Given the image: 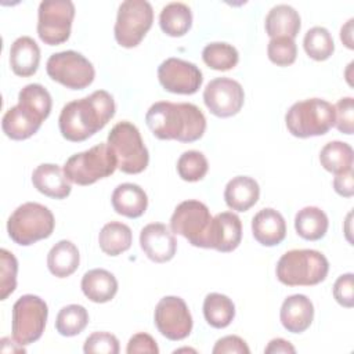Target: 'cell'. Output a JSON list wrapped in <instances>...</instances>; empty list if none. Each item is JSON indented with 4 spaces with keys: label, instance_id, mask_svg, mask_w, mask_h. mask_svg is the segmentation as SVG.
Segmentation results:
<instances>
[{
    "label": "cell",
    "instance_id": "cell-1",
    "mask_svg": "<svg viewBox=\"0 0 354 354\" xmlns=\"http://www.w3.org/2000/svg\"><path fill=\"white\" fill-rule=\"evenodd\" d=\"M115 111L113 97L105 90H97L64 105L58 118L59 131L68 141H84L104 129L113 118Z\"/></svg>",
    "mask_w": 354,
    "mask_h": 354
},
{
    "label": "cell",
    "instance_id": "cell-2",
    "mask_svg": "<svg viewBox=\"0 0 354 354\" xmlns=\"http://www.w3.org/2000/svg\"><path fill=\"white\" fill-rule=\"evenodd\" d=\"M145 122L159 140L194 142L206 130V118L202 111L189 102L158 101L149 106Z\"/></svg>",
    "mask_w": 354,
    "mask_h": 354
},
{
    "label": "cell",
    "instance_id": "cell-3",
    "mask_svg": "<svg viewBox=\"0 0 354 354\" xmlns=\"http://www.w3.org/2000/svg\"><path fill=\"white\" fill-rule=\"evenodd\" d=\"M329 271L328 259L314 249H293L281 256L275 274L286 286H313L322 282Z\"/></svg>",
    "mask_w": 354,
    "mask_h": 354
},
{
    "label": "cell",
    "instance_id": "cell-4",
    "mask_svg": "<svg viewBox=\"0 0 354 354\" xmlns=\"http://www.w3.org/2000/svg\"><path fill=\"white\" fill-rule=\"evenodd\" d=\"M285 123L299 138L324 136L335 126V106L322 98L303 100L288 109Z\"/></svg>",
    "mask_w": 354,
    "mask_h": 354
},
{
    "label": "cell",
    "instance_id": "cell-5",
    "mask_svg": "<svg viewBox=\"0 0 354 354\" xmlns=\"http://www.w3.org/2000/svg\"><path fill=\"white\" fill-rule=\"evenodd\" d=\"M55 220L48 207L37 202L18 206L7 221L8 236L21 246H29L48 238L54 231Z\"/></svg>",
    "mask_w": 354,
    "mask_h": 354
},
{
    "label": "cell",
    "instance_id": "cell-6",
    "mask_svg": "<svg viewBox=\"0 0 354 354\" xmlns=\"http://www.w3.org/2000/svg\"><path fill=\"white\" fill-rule=\"evenodd\" d=\"M106 144L113 152L120 171L138 174L147 169L149 153L138 129L133 123L127 120L116 123L108 134Z\"/></svg>",
    "mask_w": 354,
    "mask_h": 354
},
{
    "label": "cell",
    "instance_id": "cell-7",
    "mask_svg": "<svg viewBox=\"0 0 354 354\" xmlns=\"http://www.w3.org/2000/svg\"><path fill=\"white\" fill-rule=\"evenodd\" d=\"M118 169V162L106 142L72 155L64 165V173L71 183L90 185L109 177Z\"/></svg>",
    "mask_w": 354,
    "mask_h": 354
},
{
    "label": "cell",
    "instance_id": "cell-8",
    "mask_svg": "<svg viewBox=\"0 0 354 354\" xmlns=\"http://www.w3.org/2000/svg\"><path fill=\"white\" fill-rule=\"evenodd\" d=\"M48 308L43 299L36 295H24L12 306L11 332L22 346L39 340L44 332Z\"/></svg>",
    "mask_w": 354,
    "mask_h": 354
},
{
    "label": "cell",
    "instance_id": "cell-9",
    "mask_svg": "<svg viewBox=\"0 0 354 354\" xmlns=\"http://www.w3.org/2000/svg\"><path fill=\"white\" fill-rule=\"evenodd\" d=\"M153 22L152 6L145 0H126L119 6L113 28L119 46L131 48L141 43Z\"/></svg>",
    "mask_w": 354,
    "mask_h": 354
},
{
    "label": "cell",
    "instance_id": "cell-10",
    "mask_svg": "<svg viewBox=\"0 0 354 354\" xmlns=\"http://www.w3.org/2000/svg\"><path fill=\"white\" fill-rule=\"evenodd\" d=\"M47 75L57 83L71 90H83L94 80L93 64L73 50L51 54L46 64Z\"/></svg>",
    "mask_w": 354,
    "mask_h": 354
},
{
    "label": "cell",
    "instance_id": "cell-11",
    "mask_svg": "<svg viewBox=\"0 0 354 354\" xmlns=\"http://www.w3.org/2000/svg\"><path fill=\"white\" fill-rule=\"evenodd\" d=\"M37 15V35L44 44L57 46L69 39L75 17V4L71 0H44Z\"/></svg>",
    "mask_w": 354,
    "mask_h": 354
},
{
    "label": "cell",
    "instance_id": "cell-12",
    "mask_svg": "<svg viewBox=\"0 0 354 354\" xmlns=\"http://www.w3.org/2000/svg\"><path fill=\"white\" fill-rule=\"evenodd\" d=\"M212 221L209 207L196 199H188L177 205L171 217L173 234L184 236L192 246L206 249V236Z\"/></svg>",
    "mask_w": 354,
    "mask_h": 354
},
{
    "label": "cell",
    "instance_id": "cell-13",
    "mask_svg": "<svg viewBox=\"0 0 354 354\" xmlns=\"http://www.w3.org/2000/svg\"><path fill=\"white\" fill-rule=\"evenodd\" d=\"M158 330L169 340H183L192 330V317L187 303L178 296H166L159 300L153 314Z\"/></svg>",
    "mask_w": 354,
    "mask_h": 354
},
{
    "label": "cell",
    "instance_id": "cell-14",
    "mask_svg": "<svg viewBox=\"0 0 354 354\" xmlns=\"http://www.w3.org/2000/svg\"><path fill=\"white\" fill-rule=\"evenodd\" d=\"M245 101V93L239 82L230 77H216L210 80L203 90V102L206 108L218 118L236 115Z\"/></svg>",
    "mask_w": 354,
    "mask_h": 354
},
{
    "label": "cell",
    "instance_id": "cell-15",
    "mask_svg": "<svg viewBox=\"0 0 354 354\" xmlns=\"http://www.w3.org/2000/svg\"><path fill=\"white\" fill-rule=\"evenodd\" d=\"M158 79L166 91L188 95L195 94L203 82L202 72L195 64L173 57L159 65Z\"/></svg>",
    "mask_w": 354,
    "mask_h": 354
},
{
    "label": "cell",
    "instance_id": "cell-16",
    "mask_svg": "<svg viewBox=\"0 0 354 354\" xmlns=\"http://www.w3.org/2000/svg\"><path fill=\"white\" fill-rule=\"evenodd\" d=\"M242 241V223L241 218L232 212H221L212 217L207 236L206 249H214L221 253L235 250Z\"/></svg>",
    "mask_w": 354,
    "mask_h": 354
},
{
    "label": "cell",
    "instance_id": "cell-17",
    "mask_svg": "<svg viewBox=\"0 0 354 354\" xmlns=\"http://www.w3.org/2000/svg\"><path fill=\"white\" fill-rule=\"evenodd\" d=\"M140 246L155 263L170 261L177 250L174 234L162 223L147 224L140 232Z\"/></svg>",
    "mask_w": 354,
    "mask_h": 354
},
{
    "label": "cell",
    "instance_id": "cell-18",
    "mask_svg": "<svg viewBox=\"0 0 354 354\" xmlns=\"http://www.w3.org/2000/svg\"><path fill=\"white\" fill-rule=\"evenodd\" d=\"M279 318L288 332L301 333L310 328L314 319V306L306 295H292L283 300Z\"/></svg>",
    "mask_w": 354,
    "mask_h": 354
},
{
    "label": "cell",
    "instance_id": "cell-19",
    "mask_svg": "<svg viewBox=\"0 0 354 354\" xmlns=\"http://www.w3.org/2000/svg\"><path fill=\"white\" fill-rule=\"evenodd\" d=\"M252 234L263 246L279 245L286 236L283 216L272 207L261 209L252 218Z\"/></svg>",
    "mask_w": 354,
    "mask_h": 354
},
{
    "label": "cell",
    "instance_id": "cell-20",
    "mask_svg": "<svg viewBox=\"0 0 354 354\" xmlns=\"http://www.w3.org/2000/svg\"><path fill=\"white\" fill-rule=\"evenodd\" d=\"M32 183L39 192L54 199H64L72 191L64 169L54 163L39 165L32 173Z\"/></svg>",
    "mask_w": 354,
    "mask_h": 354
},
{
    "label": "cell",
    "instance_id": "cell-21",
    "mask_svg": "<svg viewBox=\"0 0 354 354\" xmlns=\"http://www.w3.org/2000/svg\"><path fill=\"white\" fill-rule=\"evenodd\" d=\"M112 207L118 214L129 218L141 217L148 206L145 191L133 183L119 184L112 192Z\"/></svg>",
    "mask_w": 354,
    "mask_h": 354
},
{
    "label": "cell",
    "instance_id": "cell-22",
    "mask_svg": "<svg viewBox=\"0 0 354 354\" xmlns=\"http://www.w3.org/2000/svg\"><path fill=\"white\" fill-rule=\"evenodd\" d=\"M260 196L257 181L249 176H236L231 178L224 189L227 206L235 212H246L254 206Z\"/></svg>",
    "mask_w": 354,
    "mask_h": 354
},
{
    "label": "cell",
    "instance_id": "cell-23",
    "mask_svg": "<svg viewBox=\"0 0 354 354\" xmlns=\"http://www.w3.org/2000/svg\"><path fill=\"white\" fill-rule=\"evenodd\" d=\"M40 62V48L29 36H21L10 47V66L17 76L28 77L36 73Z\"/></svg>",
    "mask_w": 354,
    "mask_h": 354
},
{
    "label": "cell",
    "instance_id": "cell-24",
    "mask_svg": "<svg viewBox=\"0 0 354 354\" xmlns=\"http://www.w3.org/2000/svg\"><path fill=\"white\" fill-rule=\"evenodd\" d=\"M41 120H39L33 113H30L26 108L17 104L11 106L3 116L1 129L3 133L11 140H26L32 137L41 126Z\"/></svg>",
    "mask_w": 354,
    "mask_h": 354
},
{
    "label": "cell",
    "instance_id": "cell-25",
    "mask_svg": "<svg viewBox=\"0 0 354 354\" xmlns=\"http://www.w3.org/2000/svg\"><path fill=\"white\" fill-rule=\"evenodd\" d=\"M82 292L94 303L111 301L118 292V281L112 272L104 268H93L82 278Z\"/></svg>",
    "mask_w": 354,
    "mask_h": 354
},
{
    "label": "cell",
    "instance_id": "cell-26",
    "mask_svg": "<svg viewBox=\"0 0 354 354\" xmlns=\"http://www.w3.org/2000/svg\"><path fill=\"white\" fill-rule=\"evenodd\" d=\"M266 32L274 37H290L295 39L300 30L301 22L299 12L288 4L274 6L266 17Z\"/></svg>",
    "mask_w": 354,
    "mask_h": 354
},
{
    "label": "cell",
    "instance_id": "cell-27",
    "mask_svg": "<svg viewBox=\"0 0 354 354\" xmlns=\"http://www.w3.org/2000/svg\"><path fill=\"white\" fill-rule=\"evenodd\" d=\"M79 263L80 254L76 245L66 239L57 242L47 254V267L57 278L72 275L77 270Z\"/></svg>",
    "mask_w": 354,
    "mask_h": 354
},
{
    "label": "cell",
    "instance_id": "cell-28",
    "mask_svg": "<svg viewBox=\"0 0 354 354\" xmlns=\"http://www.w3.org/2000/svg\"><path fill=\"white\" fill-rule=\"evenodd\" d=\"M329 227L328 216L317 206H306L295 216V230L306 241H318L325 236Z\"/></svg>",
    "mask_w": 354,
    "mask_h": 354
},
{
    "label": "cell",
    "instance_id": "cell-29",
    "mask_svg": "<svg viewBox=\"0 0 354 354\" xmlns=\"http://www.w3.org/2000/svg\"><path fill=\"white\" fill-rule=\"evenodd\" d=\"M160 29L171 37H181L192 26V12L191 8L184 3H169L159 14Z\"/></svg>",
    "mask_w": 354,
    "mask_h": 354
},
{
    "label": "cell",
    "instance_id": "cell-30",
    "mask_svg": "<svg viewBox=\"0 0 354 354\" xmlns=\"http://www.w3.org/2000/svg\"><path fill=\"white\" fill-rule=\"evenodd\" d=\"M133 242V234L129 225L111 221L106 223L98 235V243L101 250L108 256H119L130 249Z\"/></svg>",
    "mask_w": 354,
    "mask_h": 354
},
{
    "label": "cell",
    "instance_id": "cell-31",
    "mask_svg": "<svg viewBox=\"0 0 354 354\" xmlns=\"http://www.w3.org/2000/svg\"><path fill=\"white\" fill-rule=\"evenodd\" d=\"M203 317L216 329L227 328L235 317V306L225 295L209 293L203 300Z\"/></svg>",
    "mask_w": 354,
    "mask_h": 354
},
{
    "label": "cell",
    "instance_id": "cell-32",
    "mask_svg": "<svg viewBox=\"0 0 354 354\" xmlns=\"http://www.w3.org/2000/svg\"><path fill=\"white\" fill-rule=\"evenodd\" d=\"M353 148L343 141H330L325 144L319 152L321 166L333 174L353 169Z\"/></svg>",
    "mask_w": 354,
    "mask_h": 354
},
{
    "label": "cell",
    "instance_id": "cell-33",
    "mask_svg": "<svg viewBox=\"0 0 354 354\" xmlns=\"http://www.w3.org/2000/svg\"><path fill=\"white\" fill-rule=\"evenodd\" d=\"M18 104L26 108L41 122L48 118L53 106L50 93L39 83L26 84L18 94Z\"/></svg>",
    "mask_w": 354,
    "mask_h": 354
},
{
    "label": "cell",
    "instance_id": "cell-34",
    "mask_svg": "<svg viewBox=\"0 0 354 354\" xmlns=\"http://www.w3.org/2000/svg\"><path fill=\"white\" fill-rule=\"evenodd\" d=\"M88 324V313L80 304H69L59 310L55 318V329L59 335L72 337L84 330Z\"/></svg>",
    "mask_w": 354,
    "mask_h": 354
},
{
    "label": "cell",
    "instance_id": "cell-35",
    "mask_svg": "<svg viewBox=\"0 0 354 354\" xmlns=\"http://www.w3.org/2000/svg\"><path fill=\"white\" fill-rule=\"evenodd\" d=\"M203 62L214 71H230L239 61L238 50L228 43L214 41L205 46L202 51Z\"/></svg>",
    "mask_w": 354,
    "mask_h": 354
},
{
    "label": "cell",
    "instance_id": "cell-36",
    "mask_svg": "<svg viewBox=\"0 0 354 354\" xmlns=\"http://www.w3.org/2000/svg\"><path fill=\"white\" fill-rule=\"evenodd\" d=\"M306 54L315 61L328 59L335 51L333 37L324 26H314L307 30L303 39Z\"/></svg>",
    "mask_w": 354,
    "mask_h": 354
},
{
    "label": "cell",
    "instance_id": "cell-37",
    "mask_svg": "<svg viewBox=\"0 0 354 354\" xmlns=\"http://www.w3.org/2000/svg\"><path fill=\"white\" fill-rule=\"evenodd\" d=\"M209 169L206 156L195 149L185 151L180 155L177 160V173L178 176L188 183H195L202 180Z\"/></svg>",
    "mask_w": 354,
    "mask_h": 354
},
{
    "label": "cell",
    "instance_id": "cell-38",
    "mask_svg": "<svg viewBox=\"0 0 354 354\" xmlns=\"http://www.w3.org/2000/svg\"><path fill=\"white\" fill-rule=\"evenodd\" d=\"M18 261L7 249L0 250V299L6 300L17 288Z\"/></svg>",
    "mask_w": 354,
    "mask_h": 354
},
{
    "label": "cell",
    "instance_id": "cell-39",
    "mask_svg": "<svg viewBox=\"0 0 354 354\" xmlns=\"http://www.w3.org/2000/svg\"><path fill=\"white\" fill-rule=\"evenodd\" d=\"M267 54L272 64L278 66H288L296 61L297 47L295 39L274 37L267 46Z\"/></svg>",
    "mask_w": 354,
    "mask_h": 354
},
{
    "label": "cell",
    "instance_id": "cell-40",
    "mask_svg": "<svg viewBox=\"0 0 354 354\" xmlns=\"http://www.w3.org/2000/svg\"><path fill=\"white\" fill-rule=\"evenodd\" d=\"M83 351L86 354H118L119 340L109 332H94L86 339Z\"/></svg>",
    "mask_w": 354,
    "mask_h": 354
},
{
    "label": "cell",
    "instance_id": "cell-41",
    "mask_svg": "<svg viewBox=\"0 0 354 354\" xmlns=\"http://www.w3.org/2000/svg\"><path fill=\"white\" fill-rule=\"evenodd\" d=\"M335 106V126L340 133L353 134L354 131V100L344 97Z\"/></svg>",
    "mask_w": 354,
    "mask_h": 354
},
{
    "label": "cell",
    "instance_id": "cell-42",
    "mask_svg": "<svg viewBox=\"0 0 354 354\" xmlns=\"http://www.w3.org/2000/svg\"><path fill=\"white\" fill-rule=\"evenodd\" d=\"M353 274L347 272L340 275L333 285V297L336 301L347 308L354 306V288H353Z\"/></svg>",
    "mask_w": 354,
    "mask_h": 354
},
{
    "label": "cell",
    "instance_id": "cell-43",
    "mask_svg": "<svg viewBox=\"0 0 354 354\" xmlns=\"http://www.w3.org/2000/svg\"><path fill=\"white\" fill-rule=\"evenodd\" d=\"M213 354H249L250 350L243 339L235 335L218 339L213 347Z\"/></svg>",
    "mask_w": 354,
    "mask_h": 354
},
{
    "label": "cell",
    "instance_id": "cell-44",
    "mask_svg": "<svg viewBox=\"0 0 354 354\" xmlns=\"http://www.w3.org/2000/svg\"><path fill=\"white\" fill-rule=\"evenodd\" d=\"M126 353L127 354H137V353L158 354L159 347L151 335H148L145 332H138L130 337V340L127 343Z\"/></svg>",
    "mask_w": 354,
    "mask_h": 354
},
{
    "label": "cell",
    "instance_id": "cell-45",
    "mask_svg": "<svg viewBox=\"0 0 354 354\" xmlns=\"http://www.w3.org/2000/svg\"><path fill=\"white\" fill-rule=\"evenodd\" d=\"M333 188L335 191L344 198H350L354 195V174L353 169L335 174L333 178Z\"/></svg>",
    "mask_w": 354,
    "mask_h": 354
},
{
    "label": "cell",
    "instance_id": "cell-46",
    "mask_svg": "<svg viewBox=\"0 0 354 354\" xmlns=\"http://www.w3.org/2000/svg\"><path fill=\"white\" fill-rule=\"evenodd\" d=\"M264 353L267 354H275V353H288V354H295L296 348L285 339L277 337L270 340L268 346L264 348Z\"/></svg>",
    "mask_w": 354,
    "mask_h": 354
},
{
    "label": "cell",
    "instance_id": "cell-47",
    "mask_svg": "<svg viewBox=\"0 0 354 354\" xmlns=\"http://www.w3.org/2000/svg\"><path fill=\"white\" fill-rule=\"evenodd\" d=\"M353 22H354V19L350 18V19L342 26V29H340V40H342L343 44H344L347 48H350V50L354 48V43H353Z\"/></svg>",
    "mask_w": 354,
    "mask_h": 354
}]
</instances>
